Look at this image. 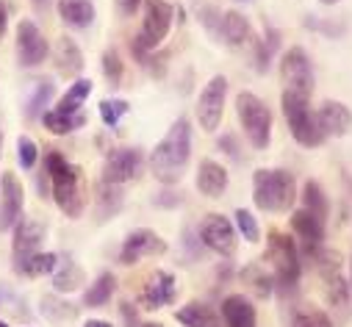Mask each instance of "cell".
<instances>
[{"label": "cell", "instance_id": "obj_1", "mask_svg": "<svg viewBox=\"0 0 352 327\" xmlns=\"http://www.w3.org/2000/svg\"><path fill=\"white\" fill-rule=\"evenodd\" d=\"M189 158H192V122L186 117H178L169 125L166 136L150 153V172L158 183L175 186L184 178Z\"/></svg>", "mask_w": 352, "mask_h": 327}, {"label": "cell", "instance_id": "obj_2", "mask_svg": "<svg viewBox=\"0 0 352 327\" xmlns=\"http://www.w3.org/2000/svg\"><path fill=\"white\" fill-rule=\"evenodd\" d=\"M45 172L50 178L53 200L58 211L69 219H78L86 211V178L78 164H69L58 150H47Z\"/></svg>", "mask_w": 352, "mask_h": 327}, {"label": "cell", "instance_id": "obj_3", "mask_svg": "<svg viewBox=\"0 0 352 327\" xmlns=\"http://www.w3.org/2000/svg\"><path fill=\"white\" fill-rule=\"evenodd\" d=\"M297 200V181L289 170H255L252 203L267 214H286Z\"/></svg>", "mask_w": 352, "mask_h": 327}, {"label": "cell", "instance_id": "obj_4", "mask_svg": "<svg viewBox=\"0 0 352 327\" xmlns=\"http://www.w3.org/2000/svg\"><path fill=\"white\" fill-rule=\"evenodd\" d=\"M263 261L272 267V280L278 289L283 291H294L300 283V250L292 236L272 230L267 238V253H263Z\"/></svg>", "mask_w": 352, "mask_h": 327}, {"label": "cell", "instance_id": "obj_5", "mask_svg": "<svg viewBox=\"0 0 352 327\" xmlns=\"http://www.w3.org/2000/svg\"><path fill=\"white\" fill-rule=\"evenodd\" d=\"M236 117L241 122V131L247 142L255 150H267L272 142V111L258 95L252 92H239L236 95Z\"/></svg>", "mask_w": 352, "mask_h": 327}, {"label": "cell", "instance_id": "obj_6", "mask_svg": "<svg viewBox=\"0 0 352 327\" xmlns=\"http://www.w3.org/2000/svg\"><path fill=\"white\" fill-rule=\"evenodd\" d=\"M280 106H283V117H286L289 131H292V136H294L297 144H302V147L311 150V147H319L324 142V133H322V128L316 122V114L311 111L305 95H297V92L283 89Z\"/></svg>", "mask_w": 352, "mask_h": 327}, {"label": "cell", "instance_id": "obj_7", "mask_svg": "<svg viewBox=\"0 0 352 327\" xmlns=\"http://www.w3.org/2000/svg\"><path fill=\"white\" fill-rule=\"evenodd\" d=\"M144 9V23L139 36L131 42L133 50H158V45L166 39L172 20H175V9L166 3V0H142Z\"/></svg>", "mask_w": 352, "mask_h": 327}, {"label": "cell", "instance_id": "obj_8", "mask_svg": "<svg viewBox=\"0 0 352 327\" xmlns=\"http://www.w3.org/2000/svg\"><path fill=\"white\" fill-rule=\"evenodd\" d=\"M314 261H316V269H319V275H322L327 302H330L333 308H338V311H346L352 294H349V286H346V280H344V275H341V253L322 247Z\"/></svg>", "mask_w": 352, "mask_h": 327}, {"label": "cell", "instance_id": "obj_9", "mask_svg": "<svg viewBox=\"0 0 352 327\" xmlns=\"http://www.w3.org/2000/svg\"><path fill=\"white\" fill-rule=\"evenodd\" d=\"M225 98H228V78L225 75H214L206 89L197 98V122L206 133H214L222 125V114H225Z\"/></svg>", "mask_w": 352, "mask_h": 327}, {"label": "cell", "instance_id": "obj_10", "mask_svg": "<svg viewBox=\"0 0 352 327\" xmlns=\"http://www.w3.org/2000/svg\"><path fill=\"white\" fill-rule=\"evenodd\" d=\"M142 170H144V153L139 147L111 150L103 164V183H111V186L131 183L142 175Z\"/></svg>", "mask_w": 352, "mask_h": 327}, {"label": "cell", "instance_id": "obj_11", "mask_svg": "<svg viewBox=\"0 0 352 327\" xmlns=\"http://www.w3.org/2000/svg\"><path fill=\"white\" fill-rule=\"evenodd\" d=\"M280 78H283V89L311 98V92H314V67H311V58L302 47H292V50L283 53Z\"/></svg>", "mask_w": 352, "mask_h": 327}, {"label": "cell", "instance_id": "obj_12", "mask_svg": "<svg viewBox=\"0 0 352 327\" xmlns=\"http://www.w3.org/2000/svg\"><path fill=\"white\" fill-rule=\"evenodd\" d=\"M164 253H166V241L155 230L139 227V230H131L125 236L122 250H120V264L122 267H133L142 258H155V256H164Z\"/></svg>", "mask_w": 352, "mask_h": 327}, {"label": "cell", "instance_id": "obj_13", "mask_svg": "<svg viewBox=\"0 0 352 327\" xmlns=\"http://www.w3.org/2000/svg\"><path fill=\"white\" fill-rule=\"evenodd\" d=\"M200 238L208 250L230 258L239 247V236H236V225L222 216V214H208L203 222H200Z\"/></svg>", "mask_w": 352, "mask_h": 327}, {"label": "cell", "instance_id": "obj_14", "mask_svg": "<svg viewBox=\"0 0 352 327\" xmlns=\"http://www.w3.org/2000/svg\"><path fill=\"white\" fill-rule=\"evenodd\" d=\"M50 53V45L45 34L36 28L34 20H20L17 23V58L23 67H39Z\"/></svg>", "mask_w": 352, "mask_h": 327}, {"label": "cell", "instance_id": "obj_15", "mask_svg": "<svg viewBox=\"0 0 352 327\" xmlns=\"http://www.w3.org/2000/svg\"><path fill=\"white\" fill-rule=\"evenodd\" d=\"M25 205V189L14 172L0 175V230H9L20 222Z\"/></svg>", "mask_w": 352, "mask_h": 327}, {"label": "cell", "instance_id": "obj_16", "mask_svg": "<svg viewBox=\"0 0 352 327\" xmlns=\"http://www.w3.org/2000/svg\"><path fill=\"white\" fill-rule=\"evenodd\" d=\"M178 300V280H175L172 272H153L139 294V305L144 311H155V308H164V305H175Z\"/></svg>", "mask_w": 352, "mask_h": 327}, {"label": "cell", "instance_id": "obj_17", "mask_svg": "<svg viewBox=\"0 0 352 327\" xmlns=\"http://www.w3.org/2000/svg\"><path fill=\"white\" fill-rule=\"evenodd\" d=\"M292 227H294V233H297V238L302 244L305 256L316 258V253L322 250V241H324V222L319 216H314L311 211L297 208L292 214Z\"/></svg>", "mask_w": 352, "mask_h": 327}, {"label": "cell", "instance_id": "obj_18", "mask_svg": "<svg viewBox=\"0 0 352 327\" xmlns=\"http://www.w3.org/2000/svg\"><path fill=\"white\" fill-rule=\"evenodd\" d=\"M316 122H319L324 139L327 136L341 139V136H346L352 131V111L341 100H324L322 109L316 111Z\"/></svg>", "mask_w": 352, "mask_h": 327}, {"label": "cell", "instance_id": "obj_19", "mask_svg": "<svg viewBox=\"0 0 352 327\" xmlns=\"http://www.w3.org/2000/svg\"><path fill=\"white\" fill-rule=\"evenodd\" d=\"M45 241V225H39L36 219H20L14 225V241H12V256L14 264L39 253V244Z\"/></svg>", "mask_w": 352, "mask_h": 327}, {"label": "cell", "instance_id": "obj_20", "mask_svg": "<svg viewBox=\"0 0 352 327\" xmlns=\"http://www.w3.org/2000/svg\"><path fill=\"white\" fill-rule=\"evenodd\" d=\"M228 183H230V175H228V170L222 167V164H217V161H211V158L200 161V170H197V189H200L206 197L219 200V197L228 192Z\"/></svg>", "mask_w": 352, "mask_h": 327}, {"label": "cell", "instance_id": "obj_21", "mask_svg": "<svg viewBox=\"0 0 352 327\" xmlns=\"http://www.w3.org/2000/svg\"><path fill=\"white\" fill-rule=\"evenodd\" d=\"M219 36L225 39L228 47L233 50H241L247 45H252V25L250 20L241 14V12H225L222 14V23H219Z\"/></svg>", "mask_w": 352, "mask_h": 327}, {"label": "cell", "instance_id": "obj_22", "mask_svg": "<svg viewBox=\"0 0 352 327\" xmlns=\"http://www.w3.org/2000/svg\"><path fill=\"white\" fill-rule=\"evenodd\" d=\"M53 58H56V69L64 78H78L83 72V53L78 47V42L72 36H58L56 47H53Z\"/></svg>", "mask_w": 352, "mask_h": 327}, {"label": "cell", "instance_id": "obj_23", "mask_svg": "<svg viewBox=\"0 0 352 327\" xmlns=\"http://www.w3.org/2000/svg\"><path fill=\"white\" fill-rule=\"evenodd\" d=\"M56 12H58L64 25L78 28V31L89 28L95 23V14H98L92 0H56Z\"/></svg>", "mask_w": 352, "mask_h": 327}, {"label": "cell", "instance_id": "obj_24", "mask_svg": "<svg viewBox=\"0 0 352 327\" xmlns=\"http://www.w3.org/2000/svg\"><path fill=\"white\" fill-rule=\"evenodd\" d=\"M222 319H225V327H255L258 324V313L244 294H230L222 300Z\"/></svg>", "mask_w": 352, "mask_h": 327}, {"label": "cell", "instance_id": "obj_25", "mask_svg": "<svg viewBox=\"0 0 352 327\" xmlns=\"http://www.w3.org/2000/svg\"><path fill=\"white\" fill-rule=\"evenodd\" d=\"M175 319H178L181 324H186V327H222L219 313H217L214 308L203 305V302H189V305H184L178 313H175Z\"/></svg>", "mask_w": 352, "mask_h": 327}, {"label": "cell", "instance_id": "obj_26", "mask_svg": "<svg viewBox=\"0 0 352 327\" xmlns=\"http://www.w3.org/2000/svg\"><path fill=\"white\" fill-rule=\"evenodd\" d=\"M120 208H122V186H111V183H103V181H100V186H98V197H95V214H98V222L111 219Z\"/></svg>", "mask_w": 352, "mask_h": 327}, {"label": "cell", "instance_id": "obj_27", "mask_svg": "<svg viewBox=\"0 0 352 327\" xmlns=\"http://www.w3.org/2000/svg\"><path fill=\"white\" fill-rule=\"evenodd\" d=\"M56 267H58V256L56 253H34V256L17 261L14 272L25 275V278H42V275H53Z\"/></svg>", "mask_w": 352, "mask_h": 327}, {"label": "cell", "instance_id": "obj_28", "mask_svg": "<svg viewBox=\"0 0 352 327\" xmlns=\"http://www.w3.org/2000/svg\"><path fill=\"white\" fill-rule=\"evenodd\" d=\"M92 95V80L89 78H78L75 84L67 89V95L58 100V106H56V111H61V114H80V109H83V103H86V98Z\"/></svg>", "mask_w": 352, "mask_h": 327}, {"label": "cell", "instance_id": "obj_29", "mask_svg": "<svg viewBox=\"0 0 352 327\" xmlns=\"http://www.w3.org/2000/svg\"><path fill=\"white\" fill-rule=\"evenodd\" d=\"M42 125L50 133H56V136H67V133L80 131L86 125V117L83 114H61V111L53 109V111H45L42 114Z\"/></svg>", "mask_w": 352, "mask_h": 327}, {"label": "cell", "instance_id": "obj_30", "mask_svg": "<svg viewBox=\"0 0 352 327\" xmlns=\"http://www.w3.org/2000/svg\"><path fill=\"white\" fill-rule=\"evenodd\" d=\"M114 291H117V278H114L111 272H103V275H98V280L89 286V291L83 294V302L89 305V308H100V305L111 302Z\"/></svg>", "mask_w": 352, "mask_h": 327}, {"label": "cell", "instance_id": "obj_31", "mask_svg": "<svg viewBox=\"0 0 352 327\" xmlns=\"http://www.w3.org/2000/svg\"><path fill=\"white\" fill-rule=\"evenodd\" d=\"M83 280H86V275H83V269H80L75 261H67L61 269L56 267V272H53V289H56L58 294H72V291H78V289L83 286Z\"/></svg>", "mask_w": 352, "mask_h": 327}, {"label": "cell", "instance_id": "obj_32", "mask_svg": "<svg viewBox=\"0 0 352 327\" xmlns=\"http://www.w3.org/2000/svg\"><path fill=\"white\" fill-rule=\"evenodd\" d=\"M302 208L311 211L314 216H319L322 222L327 219V214H330V203H327V194L322 192V186H319L316 181H308V183L302 186Z\"/></svg>", "mask_w": 352, "mask_h": 327}, {"label": "cell", "instance_id": "obj_33", "mask_svg": "<svg viewBox=\"0 0 352 327\" xmlns=\"http://www.w3.org/2000/svg\"><path fill=\"white\" fill-rule=\"evenodd\" d=\"M241 278H244V283L252 289L255 297H270V294H272L275 280H272V275L263 269L261 264H250V267L241 272Z\"/></svg>", "mask_w": 352, "mask_h": 327}, {"label": "cell", "instance_id": "obj_34", "mask_svg": "<svg viewBox=\"0 0 352 327\" xmlns=\"http://www.w3.org/2000/svg\"><path fill=\"white\" fill-rule=\"evenodd\" d=\"M53 95H56L53 80H42V84H36V89H34V98L28 100L25 117H28V120H42V114H45L47 103L53 100Z\"/></svg>", "mask_w": 352, "mask_h": 327}, {"label": "cell", "instance_id": "obj_35", "mask_svg": "<svg viewBox=\"0 0 352 327\" xmlns=\"http://www.w3.org/2000/svg\"><path fill=\"white\" fill-rule=\"evenodd\" d=\"M292 327H333V322L324 311H319L314 305H300V308H294Z\"/></svg>", "mask_w": 352, "mask_h": 327}, {"label": "cell", "instance_id": "obj_36", "mask_svg": "<svg viewBox=\"0 0 352 327\" xmlns=\"http://www.w3.org/2000/svg\"><path fill=\"white\" fill-rule=\"evenodd\" d=\"M100 120H103V125H109V128H117L120 125V120L131 111V103L128 100H122V98H106V100H100Z\"/></svg>", "mask_w": 352, "mask_h": 327}, {"label": "cell", "instance_id": "obj_37", "mask_svg": "<svg viewBox=\"0 0 352 327\" xmlns=\"http://www.w3.org/2000/svg\"><path fill=\"white\" fill-rule=\"evenodd\" d=\"M103 75H106V80H109L111 87H120V84H122L125 64H122V58H120V53H117L114 47H109V50L103 53Z\"/></svg>", "mask_w": 352, "mask_h": 327}, {"label": "cell", "instance_id": "obj_38", "mask_svg": "<svg viewBox=\"0 0 352 327\" xmlns=\"http://www.w3.org/2000/svg\"><path fill=\"white\" fill-rule=\"evenodd\" d=\"M236 230L244 236V241H250V244H258L261 241V227H258V219L247 211V208H239L236 211Z\"/></svg>", "mask_w": 352, "mask_h": 327}, {"label": "cell", "instance_id": "obj_39", "mask_svg": "<svg viewBox=\"0 0 352 327\" xmlns=\"http://www.w3.org/2000/svg\"><path fill=\"white\" fill-rule=\"evenodd\" d=\"M39 158V147L31 136H17V161H20V167L23 170H31L34 164Z\"/></svg>", "mask_w": 352, "mask_h": 327}, {"label": "cell", "instance_id": "obj_40", "mask_svg": "<svg viewBox=\"0 0 352 327\" xmlns=\"http://www.w3.org/2000/svg\"><path fill=\"white\" fill-rule=\"evenodd\" d=\"M200 20H203V25H206L211 34H219V23H222V14H219L214 6H206V9H200Z\"/></svg>", "mask_w": 352, "mask_h": 327}, {"label": "cell", "instance_id": "obj_41", "mask_svg": "<svg viewBox=\"0 0 352 327\" xmlns=\"http://www.w3.org/2000/svg\"><path fill=\"white\" fill-rule=\"evenodd\" d=\"M139 6H142V0H117V9L122 17H133L139 12Z\"/></svg>", "mask_w": 352, "mask_h": 327}, {"label": "cell", "instance_id": "obj_42", "mask_svg": "<svg viewBox=\"0 0 352 327\" xmlns=\"http://www.w3.org/2000/svg\"><path fill=\"white\" fill-rule=\"evenodd\" d=\"M6 31H9V9L0 3V39L6 36Z\"/></svg>", "mask_w": 352, "mask_h": 327}, {"label": "cell", "instance_id": "obj_43", "mask_svg": "<svg viewBox=\"0 0 352 327\" xmlns=\"http://www.w3.org/2000/svg\"><path fill=\"white\" fill-rule=\"evenodd\" d=\"M219 147H225V150H228V155H233V158H239V150H236V142H233L230 136H225V139L219 142Z\"/></svg>", "mask_w": 352, "mask_h": 327}, {"label": "cell", "instance_id": "obj_44", "mask_svg": "<svg viewBox=\"0 0 352 327\" xmlns=\"http://www.w3.org/2000/svg\"><path fill=\"white\" fill-rule=\"evenodd\" d=\"M83 327H111V322H106V319H89Z\"/></svg>", "mask_w": 352, "mask_h": 327}, {"label": "cell", "instance_id": "obj_45", "mask_svg": "<svg viewBox=\"0 0 352 327\" xmlns=\"http://www.w3.org/2000/svg\"><path fill=\"white\" fill-rule=\"evenodd\" d=\"M31 3H34L36 9H47V3H50V0H31Z\"/></svg>", "mask_w": 352, "mask_h": 327}, {"label": "cell", "instance_id": "obj_46", "mask_svg": "<svg viewBox=\"0 0 352 327\" xmlns=\"http://www.w3.org/2000/svg\"><path fill=\"white\" fill-rule=\"evenodd\" d=\"M319 3H322V6H336L338 0H319Z\"/></svg>", "mask_w": 352, "mask_h": 327}, {"label": "cell", "instance_id": "obj_47", "mask_svg": "<svg viewBox=\"0 0 352 327\" xmlns=\"http://www.w3.org/2000/svg\"><path fill=\"white\" fill-rule=\"evenodd\" d=\"M139 327H164V324H158V322H147V324H139Z\"/></svg>", "mask_w": 352, "mask_h": 327}, {"label": "cell", "instance_id": "obj_48", "mask_svg": "<svg viewBox=\"0 0 352 327\" xmlns=\"http://www.w3.org/2000/svg\"><path fill=\"white\" fill-rule=\"evenodd\" d=\"M0 155H3V131H0Z\"/></svg>", "mask_w": 352, "mask_h": 327}, {"label": "cell", "instance_id": "obj_49", "mask_svg": "<svg viewBox=\"0 0 352 327\" xmlns=\"http://www.w3.org/2000/svg\"><path fill=\"white\" fill-rule=\"evenodd\" d=\"M0 327H12V324H9V322H3V319H0Z\"/></svg>", "mask_w": 352, "mask_h": 327}, {"label": "cell", "instance_id": "obj_50", "mask_svg": "<svg viewBox=\"0 0 352 327\" xmlns=\"http://www.w3.org/2000/svg\"><path fill=\"white\" fill-rule=\"evenodd\" d=\"M349 267H352V261H349ZM349 294H352V286H349Z\"/></svg>", "mask_w": 352, "mask_h": 327}]
</instances>
